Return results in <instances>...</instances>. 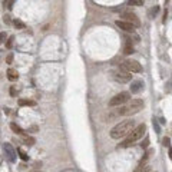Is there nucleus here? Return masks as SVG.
Wrapping results in <instances>:
<instances>
[{
    "mask_svg": "<svg viewBox=\"0 0 172 172\" xmlns=\"http://www.w3.org/2000/svg\"><path fill=\"white\" fill-rule=\"evenodd\" d=\"M116 26L120 30H124L126 33H135V26L129 22H125V20H116Z\"/></svg>",
    "mask_w": 172,
    "mask_h": 172,
    "instance_id": "1a4fd4ad",
    "label": "nucleus"
},
{
    "mask_svg": "<svg viewBox=\"0 0 172 172\" xmlns=\"http://www.w3.org/2000/svg\"><path fill=\"white\" fill-rule=\"evenodd\" d=\"M169 142H171V139H169V138H164V145H169Z\"/></svg>",
    "mask_w": 172,
    "mask_h": 172,
    "instance_id": "cd10ccee",
    "label": "nucleus"
},
{
    "mask_svg": "<svg viewBox=\"0 0 172 172\" xmlns=\"http://www.w3.org/2000/svg\"><path fill=\"white\" fill-rule=\"evenodd\" d=\"M135 120L133 119H125V120H120L118 125H115L112 129H111V138L112 139H122V138H126L135 128Z\"/></svg>",
    "mask_w": 172,
    "mask_h": 172,
    "instance_id": "f257e3e1",
    "label": "nucleus"
},
{
    "mask_svg": "<svg viewBox=\"0 0 172 172\" xmlns=\"http://www.w3.org/2000/svg\"><path fill=\"white\" fill-rule=\"evenodd\" d=\"M112 76L118 83H128V82H131V79H132L131 73L129 72H125V70H115L112 73Z\"/></svg>",
    "mask_w": 172,
    "mask_h": 172,
    "instance_id": "423d86ee",
    "label": "nucleus"
},
{
    "mask_svg": "<svg viewBox=\"0 0 172 172\" xmlns=\"http://www.w3.org/2000/svg\"><path fill=\"white\" fill-rule=\"evenodd\" d=\"M17 154H19V156H20V158H22L23 161H27V159H29V155L26 154L23 149H17Z\"/></svg>",
    "mask_w": 172,
    "mask_h": 172,
    "instance_id": "f3484780",
    "label": "nucleus"
},
{
    "mask_svg": "<svg viewBox=\"0 0 172 172\" xmlns=\"http://www.w3.org/2000/svg\"><path fill=\"white\" fill-rule=\"evenodd\" d=\"M13 24H14L16 29H24V27H26V24H24L22 20H19V19H14V20H13Z\"/></svg>",
    "mask_w": 172,
    "mask_h": 172,
    "instance_id": "dca6fc26",
    "label": "nucleus"
},
{
    "mask_svg": "<svg viewBox=\"0 0 172 172\" xmlns=\"http://www.w3.org/2000/svg\"><path fill=\"white\" fill-rule=\"evenodd\" d=\"M143 86H145V83L142 82V80H133V82L131 83V93H139L141 90L143 89Z\"/></svg>",
    "mask_w": 172,
    "mask_h": 172,
    "instance_id": "9d476101",
    "label": "nucleus"
},
{
    "mask_svg": "<svg viewBox=\"0 0 172 172\" xmlns=\"http://www.w3.org/2000/svg\"><path fill=\"white\" fill-rule=\"evenodd\" d=\"M12 62H13V55L9 53L7 55V58H6V63H12Z\"/></svg>",
    "mask_w": 172,
    "mask_h": 172,
    "instance_id": "393cba45",
    "label": "nucleus"
},
{
    "mask_svg": "<svg viewBox=\"0 0 172 172\" xmlns=\"http://www.w3.org/2000/svg\"><path fill=\"white\" fill-rule=\"evenodd\" d=\"M13 42H14V36H10V37L7 39V42H6V48H7V49H12Z\"/></svg>",
    "mask_w": 172,
    "mask_h": 172,
    "instance_id": "6ab92c4d",
    "label": "nucleus"
},
{
    "mask_svg": "<svg viewBox=\"0 0 172 172\" xmlns=\"http://www.w3.org/2000/svg\"><path fill=\"white\" fill-rule=\"evenodd\" d=\"M0 165H2V156H0Z\"/></svg>",
    "mask_w": 172,
    "mask_h": 172,
    "instance_id": "c756f323",
    "label": "nucleus"
},
{
    "mask_svg": "<svg viewBox=\"0 0 172 172\" xmlns=\"http://www.w3.org/2000/svg\"><path fill=\"white\" fill-rule=\"evenodd\" d=\"M132 6H143V3H145V0H131L129 2Z\"/></svg>",
    "mask_w": 172,
    "mask_h": 172,
    "instance_id": "a211bd4d",
    "label": "nucleus"
},
{
    "mask_svg": "<svg viewBox=\"0 0 172 172\" xmlns=\"http://www.w3.org/2000/svg\"><path fill=\"white\" fill-rule=\"evenodd\" d=\"M143 108V101L142 99H132L126 106H120L116 115L118 116H131V115H135V113L141 112V109Z\"/></svg>",
    "mask_w": 172,
    "mask_h": 172,
    "instance_id": "7ed1b4c3",
    "label": "nucleus"
},
{
    "mask_svg": "<svg viewBox=\"0 0 172 172\" xmlns=\"http://www.w3.org/2000/svg\"><path fill=\"white\" fill-rule=\"evenodd\" d=\"M146 131V126L145 124H141V125H136L135 128H133V131L128 135V136L125 138L122 142L119 143V148H129L132 145H135V143L143 136V133Z\"/></svg>",
    "mask_w": 172,
    "mask_h": 172,
    "instance_id": "f03ea898",
    "label": "nucleus"
},
{
    "mask_svg": "<svg viewBox=\"0 0 172 172\" xmlns=\"http://www.w3.org/2000/svg\"><path fill=\"white\" fill-rule=\"evenodd\" d=\"M3 151H5V154H6V158L10 162H16V151L13 149L12 143H5L3 145Z\"/></svg>",
    "mask_w": 172,
    "mask_h": 172,
    "instance_id": "6e6552de",
    "label": "nucleus"
},
{
    "mask_svg": "<svg viewBox=\"0 0 172 172\" xmlns=\"http://www.w3.org/2000/svg\"><path fill=\"white\" fill-rule=\"evenodd\" d=\"M19 105L20 106H35L36 102L30 101V99H19Z\"/></svg>",
    "mask_w": 172,
    "mask_h": 172,
    "instance_id": "ddd939ff",
    "label": "nucleus"
},
{
    "mask_svg": "<svg viewBox=\"0 0 172 172\" xmlns=\"http://www.w3.org/2000/svg\"><path fill=\"white\" fill-rule=\"evenodd\" d=\"M23 142H24V145H27V146H33L35 145V138L33 136H24L23 138Z\"/></svg>",
    "mask_w": 172,
    "mask_h": 172,
    "instance_id": "2eb2a0df",
    "label": "nucleus"
},
{
    "mask_svg": "<svg viewBox=\"0 0 172 172\" xmlns=\"http://www.w3.org/2000/svg\"><path fill=\"white\" fill-rule=\"evenodd\" d=\"M3 22H5V23H7V24H9V23H10V22H12V20H10V16H7V14H6V16L3 17Z\"/></svg>",
    "mask_w": 172,
    "mask_h": 172,
    "instance_id": "a878e982",
    "label": "nucleus"
},
{
    "mask_svg": "<svg viewBox=\"0 0 172 172\" xmlns=\"http://www.w3.org/2000/svg\"><path fill=\"white\" fill-rule=\"evenodd\" d=\"M10 95L16 96V88H14V86H12V88H10Z\"/></svg>",
    "mask_w": 172,
    "mask_h": 172,
    "instance_id": "bb28decb",
    "label": "nucleus"
},
{
    "mask_svg": "<svg viewBox=\"0 0 172 172\" xmlns=\"http://www.w3.org/2000/svg\"><path fill=\"white\" fill-rule=\"evenodd\" d=\"M120 17H122V20H125V22H129V23H132L135 27L141 26V20H139V17H138V16L133 12H128V10H125V12H122Z\"/></svg>",
    "mask_w": 172,
    "mask_h": 172,
    "instance_id": "0eeeda50",
    "label": "nucleus"
},
{
    "mask_svg": "<svg viewBox=\"0 0 172 172\" xmlns=\"http://www.w3.org/2000/svg\"><path fill=\"white\" fill-rule=\"evenodd\" d=\"M17 77H19L17 70H14V69H9L7 70V79L9 80H17Z\"/></svg>",
    "mask_w": 172,
    "mask_h": 172,
    "instance_id": "9b49d317",
    "label": "nucleus"
},
{
    "mask_svg": "<svg viewBox=\"0 0 172 172\" xmlns=\"http://www.w3.org/2000/svg\"><path fill=\"white\" fill-rule=\"evenodd\" d=\"M148 145H149V138L146 136V138H145V142H143L141 146H142V149H146V148H148Z\"/></svg>",
    "mask_w": 172,
    "mask_h": 172,
    "instance_id": "5701e85b",
    "label": "nucleus"
},
{
    "mask_svg": "<svg viewBox=\"0 0 172 172\" xmlns=\"http://www.w3.org/2000/svg\"><path fill=\"white\" fill-rule=\"evenodd\" d=\"M35 172H40V171H35Z\"/></svg>",
    "mask_w": 172,
    "mask_h": 172,
    "instance_id": "2f4dec72",
    "label": "nucleus"
},
{
    "mask_svg": "<svg viewBox=\"0 0 172 172\" xmlns=\"http://www.w3.org/2000/svg\"><path fill=\"white\" fill-rule=\"evenodd\" d=\"M169 158H171V161H172V149H169Z\"/></svg>",
    "mask_w": 172,
    "mask_h": 172,
    "instance_id": "c85d7f7f",
    "label": "nucleus"
},
{
    "mask_svg": "<svg viewBox=\"0 0 172 172\" xmlns=\"http://www.w3.org/2000/svg\"><path fill=\"white\" fill-rule=\"evenodd\" d=\"M6 40V32H0V45Z\"/></svg>",
    "mask_w": 172,
    "mask_h": 172,
    "instance_id": "4be33fe9",
    "label": "nucleus"
},
{
    "mask_svg": "<svg viewBox=\"0 0 172 172\" xmlns=\"http://www.w3.org/2000/svg\"><path fill=\"white\" fill-rule=\"evenodd\" d=\"M135 52L133 50V46H132V43L131 42H126V45H125V49H124V53L125 55H132Z\"/></svg>",
    "mask_w": 172,
    "mask_h": 172,
    "instance_id": "4468645a",
    "label": "nucleus"
},
{
    "mask_svg": "<svg viewBox=\"0 0 172 172\" xmlns=\"http://www.w3.org/2000/svg\"><path fill=\"white\" fill-rule=\"evenodd\" d=\"M158 12H159V6H155L152 10H151V16L154 17V16H156L158 14Z\"/></svg>",
    "mask_w": 172,
    "mask_h": 172,
    "instance_id": "412c9836",
    "label": "nucleus"
},
{
    "mask_svg": "<svg viewBox=\"0 0 172 172\" xmlns=\"http://www.w3.org/2000/svg\"><path fill=\"white\" fill-rule=\"evenodd\" d=\"M129 96H131L129 92H120V93L115 95L109 101V106H122V105H125L126 102L129 101Z\"/></svg>",
    "mask_w": 172,
    "mask_h": 172,
    "instance_id": "39448f33",
    "label": "nucleus"
},
{
    "mask_svg": "<svg viewBox=\"0 0 172 172\" xmlns=\"http://www.w3.org/2000/svg\"><path fill=\"white\" fill-rule=\"evenodd\" d=\"M149 171H151V166L146 165V166H143L142 169H139V171H136V172H149Z\"/></svg>",
    "mask_w": 172,
    "mask_h": 172,
    "instance_id": "b1692460",
    "label": "nucleus"
},
{
    "mask_svg": "<svg viewBox=\"0 0 172 172\" xmlns=\"http://www.w3.org/2000/svg\"><path fill=\"white\" fill-rule=\"evenodd\" d=\"M10 129H12L14 133H17V135H24V131L17 124H10Z\"/></svg>",
    "mask_w": 172,
    "mask_h": 172,
    "instance_id": "f8f14e48",
    "label": "nucleus"
},
{
    "mask_svg": "<svg viewBox=\"0 0 172 172\" xmlns=\"http://www.w3.org/2000/svg\"><path fill=\"white\" fill-rule=\"evenodd\" d=\"M168 2H169V0H165V3H168Z\"/></svg>",
    "mask_w": 172,
    "mask_h": 172,
    "instance_id": "7c9ffc66",
    "label": "nucleus"
},
{
    "mask_svg": "<svg viewBox=\"0 0 172 172\" xmlns=\"http://www.w3.org/2000/svg\"><path fill=\"white\" fill-rule=\"evenodd\" d=\"M120 69L125 72H129V73H141L142 72V66L136 60L128 59V60H125V62H122Z\"/></svg>",
    "mask_w": 172,
    "mask_h": 172,
    "instance_id": "20e7f679",
    "label": "nucleus"
},
{
    "mask_svg": "<svg viewBox=\"0 0 172 172\" xmlns=\"http://www.w3.org/2000/svg\"><path fill=\"white\" fill-rule=\"evenodd\" d=\"M13 3H14V0H5V6H6L9 10L13 9Z\"/></svg>",
    "mask_w": 172,
    "mask_h": 172,
    "instance_id": "aec40b11",
    "label": "nucleus"
}]
</instances>
